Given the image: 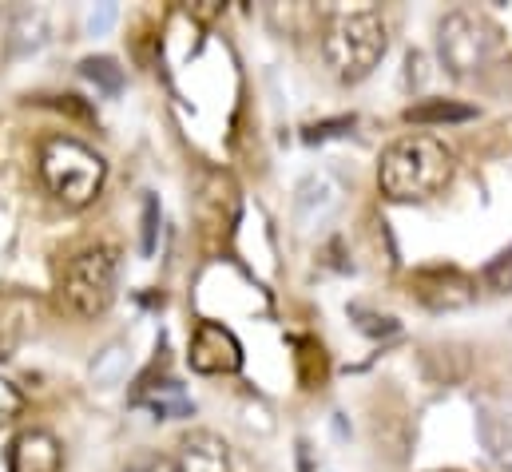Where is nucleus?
Listing matches in <instances>:
<instances>
[{
    "label": "nucleus",
    "mask_w": 512,
    "mask_h": 472,
    "mask_svg": "<svg viewBox=\"0 0 512 472\" xmlns=\"http://www.w3.org/2000/svg\"><path fill=\"white\" fill-rule=\"evenodd\" d=\"M453 167V151L437 135H405L382 151L378 187L393 203H421L453 179Z\"/></svg>",
    "instance_id": "obj_1"
},
{
    "label": "nucleus",
    "mask_w": 512,
    "mask_h": 472,
    "mask_svg": "<svg viewBox=\"0 0 512 472\" xmlns=\"http://www.w3.org/2000/svg\"><path fill=\"white\" fill-rule=\"evenodd\" d=\"M385 44H389V36H385L382 12L362 8V12H342L330 20V28L322 36V56L338 80L358 84L378 68Z\"/></svg>",
    "instance_id": "obj_2"
},
{
    "label": "nucleus",
    "mask_w": 512,
    "mask_h": 472,
    "mask_svg": "<svg viewBox=\"0 0 512 472\" xmlns=\"http://www.w3.org/2000/svg\"><path fill=\"white\" fill-rule=\"evenodd\" d=\"M437 48H441V64L453 76H473V72L497 64L509 52V40H505V28L493 16L457 8L441 20Z\"/></svg>",
    "instance_id": "obj_3"
},
{
    "label": "nucleus",
    "mask_w": 512,
    "mask_h": 472,
    "mask_svg": "<svg viewBox=\"0 0 512 472\" xmlns=\"http://www.w3.org/2000/svg\"><path fill=\"white\" fill-rule=\"evenodd\" d=\"M108 163L80 139H48L40 151V179L64 207H88L104 187Z\"/></svg>",
    "instance_id": "obj_4"
},
{
    "label": "nucleus",
    "mask_w": 512,
    "mask_h": 472,
    "mask_svg": "<svg viewBox=\"0 0 512 472\" xmlns=\"http://www.w3.org/2000/svg\"><path fill=\"white\" fill-rule=\"evenodd\" d=\"M116 278H120V254L116 246H92L80 250L68 266H64V282H60V298L72 314L80 318H100L112 298H116Z\"/></svg>",
    "instance_id": "obj_5"
},
{
    "label": "nucleus",
    "mask_w": 512,
    "mask_h": 472,
    "mask_svg": "<svg viewBox=\"0 0 512 472\" xmlns=\"http://www.w3.org/2000/svg\"><path fill=\"white\" fill-rule=\"evenodd\" d=\"M187 361L195 373H207V377H219V373H235L243 365V346L239 338L219 326V322H199L195 334H191V350Z\"/></svg>",
    "instance_id": "obj_6"
},
{
    "label": "nucleus",
    "mask_w": 512,
    "mask_h": 472,
    "mask_svg": "<svg viewBox=\"0 0 512 472\" xmlns=\"http://www.w3.org/2000/svg\"><path fill=\"white\" fill-rule=\"evenodd\" d=\"M477 433L497 469L512 472V393H489L477 405Z\"/></svg>",
    "instance_id": "obj_7"
},
{
    "label": "nucleus",
    "mask_w": 512,
    "mask_h": 472,
    "mask_svg": "<svg viewBox=\"0 0 512 472\" xmlns=\"http://www.w3.org/2000/svg\"><path fill=\"white\" fill-rule=\"evenodd\" d=\"M413 290H417V298L425 302V306H433V310H461V306H469L473 302V278H465L461 270H421V274H413Z\"/></svg>",
    "instance_id": "obj_8"
},
{
    "label": "nucleus",
    "mask_w": 512,
    "mask_h": 472,
    "mask_svg": "<svg viewBox=\"0 0 512 472\" xmlns=\"http://www.w3.org/2000/svg\"><path fill=\"white\" fill-rule=\"evenodd\" d=\"M338 207H342V187H338L334 175L318 171V175L302 179V187H298V195H294V215H298L302 227L322 223V219L334 215Z\"/></svg>",
    "instance_id": "obj_9"
},
{
    "label": "nucleus",
    "mask_w": 512,
    "mask_h": 472,
    "mask_svg": "<svg viewBox=\"0 0 512 472\" xmlns=\"http://www.w3.org/2000/svg\"><path fill=\"white\" fill-rule=\"evenodd\" d=\"M179 472H231V453H227V441L207 433V429H195L179 441V457H175Z\"/></svg>",
    "instance_id": "obj_10"
},
{
    "label": "nucleus",
    "mask_w": 512,
    "mask_h": 472,
    "mask_svg": "<svg viewBox=\"0 0 512 472\" xmlns=\"http://www.w3.org/2000/svg\"><path fill=\"white\" fill-rule=\"evenodd\" d=\"M64 465V449L52 433L32 429L24 437H16L12 445V472H60Z\"/></svg>",
    "instance_id": "obj_11"
},
{
    "label": "nucleus",
    "mask_w": 512,
    "mask_h": 472,
    "mask_svg": "<svg viewBox=\"0 0 512 472\" xmlns=\"http://www.w3.org/2000/svg\"><path fill=\"white\" fill-rule=\"evenodd\" d=\"M477 112L469 104H453V100H425V104H413L405 108V119L409 123H465Z\"/></svg>",
    "instance_id": "obj_12"
},
{
    "label": "nucleus",
    "mask_w": 512,
    "mask_h": 472,
    "mask_svg": "<svg viewBox=\"0 0 512 472\" xmlns=\"http://www.w3.org/2000/svg\"><path fill=\"white\" fill-rule=\"evenodd\" d=\"M80 72H84V80H92V84L104 88L108 96H116V92L124 88V68H120L112 56H88V60L80 64Z\"/></svg>",
    "instance_id": "obj_13"
},
{
    "label": "nucleus",
    "mask_w": 512,
    "mask_h": 472,
    "mask_svg": "<svg viewBox=\"0 0 512 472\" xmlns=\"http://www.w3.org/2000/svg\"><path fill=\"white\" fill-rule=\"evenodd\" d=\"M485 286H489V290H497V294L512 290V246L485 266Z\"/></svg>",
    "instance_id": "obj_14"
},
{
    "label": "nucleus",
    "mask_w": 512,
    "mask_h": 472,
    "mask_svg": "<svg viewBox=\"0 0 512 472\" xmlns=\"http://www.w3.org/2000/svg\"><path fill=\"white\" fill-rule=\"evenodd\" d=\"M128 472H179V465H175V457H167V453L143 449V453H135L128 461Z\"/></svg>",
    "instance_id": "obj_15"
},
{
    "label": "nucleus",
    "mask_w": 512,
    "mask_h": 472,
    "mask_svg": "<svg viewBox=\"0 0 512 472\" xmlns=\"http://www.w3.org/2000/svg\"><path fill=\"white\" fill-rule=\"evenodd\" d=\"M20 413H24V393H20L12 381H4V377H0V425L16 421Z\"/></svg>",
    "instance_id": "obj_16"
},
{
    "label": "nucleus",
    "mask_w": 512,
    "mask_h": 472,
    "mask_svg": "<svg viewBox=\"0 0 512 472\" xmlns=\"http://www.w3.org/2000/svg\"><path fill=\"white\" fill-rule=\"evenodd\" d=\"M155 227H159V203L155 195H147L143 199V254L155 250Z\"/></svg>",
    "instance_id": "obj_17"
},
{
    "label": "nucleus",
    "mask_w": 512,
    "mask_h": 472,
    "mask_svg": "<svg viewBox=\"0 0 512 472\" xmlns=\"http://www.w3.org/2000/svg\"><path fill=\"white\" fill-rule=\"evenodd\" d=\"M354 318H366V322H362V330H366V334H397V322H393V318H374V314H362V310H354Z\"/></svg>",
    "instance_id": "obj_18"
},
{
    "label": "nucleus",
    "mask_w": 512,
    "mask_h": 472,
    "mask_svg": "<svg viewBox=\"0 0 512 472\" xmlns=\"http://www.w3.org/2000/svg\"><path fill=\"white\" fill-rule=\"evenodd\" d=\"M338 127H354V119H334V123H318V127H310V131H306V139L314 143V139H326V135H338Z\"/></svg>",
    "instance_id": "obj_19"
},
{
    "label": "nucleus",
    "mask_w": 512,
    "mask_h": 472,
    "mask_svg": "<svg viewBox=\"0 0 512 472\" xmlns=\"http://www.w3.org/2000/svg\"><path fill=\"white\" fill-rule=\"evenodd\" d=\"M112 20H116V8H112V4H104L100 12H92V32H108V28H112Z\"/></svg>",
    "instance_id": "obj_20"
}]
</instances>
